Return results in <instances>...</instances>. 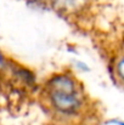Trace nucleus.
<instances>
[{"label":"nucleus","instance_id":"nucleus-3","mask_svg":"<svg viewBox=\"0 0 124 125\" xmlns=\"http://www.w3.org/2000/svg\"><path fill=\"white\" fill-rule=\"evenodd\" d=\"M112 74L124 87V52L121 51L112 61Z\"/></svg>","mask_w":124,"mask_h":125},{"label":"nucleus","instance_id":"nucleus-6","mask_svg":"<svg viewBox=\"0 0 124 125\" xmlns=\"http://www.w3.org/2000/svg\"><path fill=\"white\" fill-rule=\"evenodd\" d=\"M26 1H29V2H35V4H38V2H44V1H46V0H26Z\"/></svg>","mask_w":124,"mask_h":125},{"label":"nucleus","instance_id":"nucleus-1","mask_svg":"<svg viewBox=\"0 0 124 125\" xmlns=\"http://www.w3.org/2000/svg\"><path fill=\"white\" fill-rule=\"evenodd\" d=\"M41 94L49 109L62 119L78 118L88 107L85 89L72 71H58L49 75Z\"/></svg>","mask_w":124,"mask_h":125},{"label":"nucleus","instance_id":"nucleus-4","mask_svg":"<svg viewBox=\"0 0 124 125\" xmlns=\"http://www.w3.org/2000/svg\"><path fill=\"white\" fill-rule=\"evenodd\" d=\"M10 64H11V60H10V58L2 52V50L0 49V73L7 72Z\"/></svg>","mask_w":124,"mask_h":125},{"label":"nucleus","instance_id":"nucleus-2","mask_svg":"<svg viewBox=\"0 0 124 125\" xmlns=\"http://www.w3.org/2000/svg\"><path fill=\"white\" fill-rule=\"evenodd\" d=\"M46 2L61 16L78 17L89 9L91 0H46Z\"/></svg>","mask_w":124,"mask_h":125},{"label":"nucleus","instance_id":"nucleus-5","mask_svg":"<svg viewBox=\"0 0 124 125\" xmlns=\"http://www.w3.org/2000/svg\"><path fill=\"white\" fill-rule=\"evenodd\" d=\"M121 44H122V51L124 52V27L122 29V37H121Z\"/></svg>","mask_w":124,"mask_h":125}]
</instances>
